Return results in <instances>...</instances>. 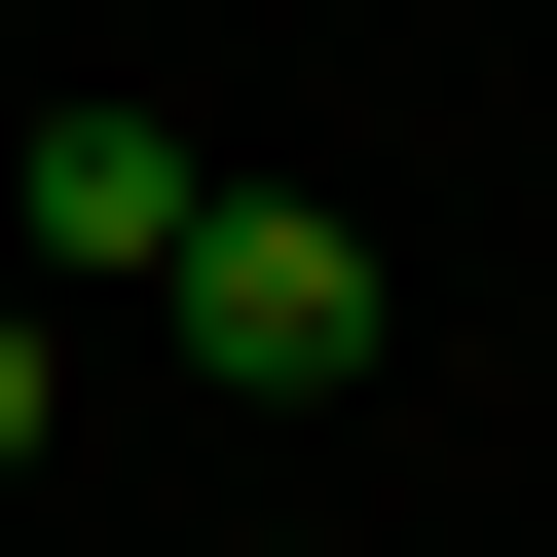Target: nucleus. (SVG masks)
I'll return each instance as SVG.
<instances>
[{"label":"nucleus","mask_w":557,"mask_h":557,"mask_svg":"<svg viewBox=\"0 0 557 557\" xmlns=\"http://www.w3.org/2000/svg\"><path fill=\"white\" fill-rule=\"evenodd\" d=\"M186 372H223V409H335V372H372V223L223 186V223H186Z\"/></svg>","instance_id":"1"},{"label":"nucleus","mask_w":557,"mask_h":557,"mask_svg":"<svg viewBox=\"0 0 557 557\" xmlns=\"http://www.w3.org/2000/svg\"><path fill=\"white\" fill-rule=\"evenodd\" d=\"M186 223H223V149H186V112H38V260H112V298H186Z\"/></svg>","instance_id":"2"},{"label":"nucleus","mask_w":557,"mask_h":557,"mask_svg":"<svg viewBox=\"0 0 557 557\" xmlns=\"http://www.w3.org/2000/svg\"><path fill=\"white\" fill-rule=\"evenodd\" d=\"M38 446H75V335H38V298H0V483H38Z\"/></svg>","instance_id":"3"}]
</instances>
